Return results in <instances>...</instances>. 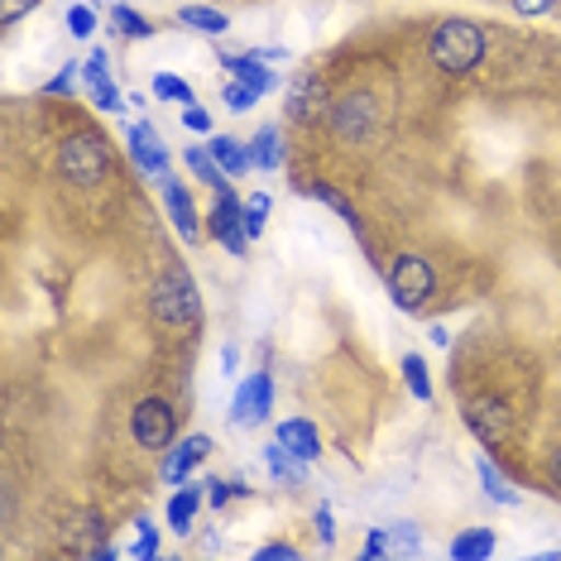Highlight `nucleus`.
I'll list each match as a JSON object with an SVG mask.
<instances>
[{"instance_id": "obj_1", "label": "nucleus", "mask_w": 561, "mask_h": 561, "mask_svg": "<svg viewBox=\"0 0 561 561\" xmlns=\"http://www.w3.org/2000/svg\"><path fill=\"white\" fill-rule=\"evenodd\" d=\"M490 58V34L470 15H446L427 30V62L442 78H470Z\"/></svg>"}, {"instance_id": "obj_2", "label": "nucleus", "mask_w": 561, "mask_h": 561, "mask_svg": "<svg viewBox=\"0 0 561 561\" xmlns=\"http://www.w3.org/2000/svg\"><path fill=\"white\" fill-rule=\"evenodd\" d=\"M149 317L163 327V331H187L202 322V293H197V278L183 270V264H163L149 284Z\"/></svg>"}, {"instance_id": "obj_3", "label": "nucleus", "mask_w": 561, "mask_h": 561, "mask_svg": "<svg viewBox=\"0 0 561 561\" xmlns=\"http://www.w3.org/2000/svg\"><path fill=\"white\" fill-rule=\"evenodd\" d=\"M385 284H389L393 308L408 312V317H417L432 298H437V270H432V260L427 254H417V250L393 254V260L385 264Z\"/></svg>"}, {"instance_id": "obj_4", "label": "nucleus", "mask_w": 561, "mask_h": 561, "mask_svg": "<svg viewBox=\"0 0 561 561\" xmlns=\"http://www.w3.org/2000/svg\"><path fill=\"white\" fill-rule=\"evenodd\" d=\"M58 173L68 178V183H78V187H101V183H106V173H111L106 139L92 135V130L68 135L58 145Z\"/></svg>"}, {"instance_id": "obj_5", "label": "nucleus", "mask_w": 561, "mask_h": 561, "mask_svg": "<svg viewBox=\"0 0 561 561\" xmlns=\"http://www.w3.org/2000/svg\"><path fill=\"white\" fill-rule=\"evenodd\" d=\"M130 442L139 451H169L178 442V408L169 399H159V393H145L135 408H130Z\"/></svg>"}, {"instance_id": "obj_6", "label": "nucleus", "mask_w": 561, "mask_h": 561, "mask_svg": "<svg viewBox=\"0 0 561 561\" xmlns=\"http://www.w3.org/2000/svg\"><path fill=\"white\" fill-rule=\"evenodd\" d=\"M331 78L317 68H302L298 78L288 82V121L302 125V130H312V125H322L331 116Z\"/></svg>"}, {"instance_id": "obj_7", "label": "nucleus", "mask_w": 561, "mask_h": 561, "mask_svg": "<svg viewBox=\"0 0 561 561\" xmlns=\"http://www.w3.org/2000/svg\"><path fill=\"white\" fill-rule=\"evenodd\" d=\"M327 125L336 130V139H346V145H365V139L379 135V101L369 92L336 96V101H331Z\"/></svg>"}, {"instance_id": "obj_8", "label": "nucleus", "mask_w": 561, "mask_h": 561, "mask_svg": "<svg viewBox=\"0 0 561 561\" xmlns=\"http://www.w3.org/2000/svg\"><path fill=\"white\" fill-rule=\"evenodd\" d=\"M231 417L236 427H264L274 417V375L270 369H254V375H245L231 393Z\"/></svg>"}, {"instance_id": "obj_9", "label": "nucleus", "mask_w": 561, "mask_h": 561, "mask_svg": "<svg viewBox=\"0 0 561 561\" xmlns=\"http://www.w3.org/2000/svg\"><path fill=\"white\" fill-rule=\"evenodd\" d=\"M207 236L216 245H226L240 260V254L250 250V236H245V197L236 193V187H221L207 211Z\"/></svg>"}, {"instance_id": "obj_10", "label": "nucleus", "mask_w": 561, "mask_h": 561, "mask_svg": "<svg viewBox=\"0 0 561 561\" xmlns=\"http://www.w3.org/2000/svg\"><path fill=\"white\" fill-rule=\"evenodd\" d=\"M461 417H466V427L476 432L484 446H504L508 437H514V408H508L504 399H494V393H480V399H470Z\"/></svg>"}, {"instance_id": "obj_11", "label": "nucleus", "mask_w": 561, "mask_h": 561, "mask_svg": "<svg viewBox=\"0 0 561 561\" xmlns=\"http://www.w3.org/2000/svg\"><path fill=\"white\" fill-rule=\"evenodd\" d=\"M211 451H216V442L207 437V432H187V437H178L169 451L159 456V480H163V484H183V480H193Z\"/></svg>"}, {"instance_id": "obj_12", "label": "nucleus", "mask_w": 561, "mask_h": 561, "mask_svg": "<svg viewBox=\"0 0 561 561\" xmlns=\"http://www.w3.org/2000/svg\"><path fill=\"white\" fill-rule=\"evenodd\" d=\"M82 87H87V96H92V106L101 111V116H121V111L130 106V96L111 82V54L106 48H92V54L82 58Z\"/></svg>"}, {"instance_id": "obj_13", "label": "nucleus", "mask_w": 561, "mask_h": 561, "mask_svg": "<svg viewBox=\"0 0 561 561\" xmlns=\"http://www.w3.org/2000/svg\"><path fill=\"white\" fill-rule=\"evenodd\" d=\"M159 193H163V207H169V221H173V231L187 240V245H197L202 236H207V216L197 211V202L193 193H187V183L183 178H159Z\"/></svg>"}, {"instance_id": "obj_14", "label": "nucleus", "mask_w": 561, "mask_h": 561, "mask_svg": "<svg viewBox=\"0 0 561 561\" xmlns=\"http://www.w3.org/2000/svg\"><path fill=\"white\" fill-rule=\"evenodd\" d=\"M293 193H298V197H312V202H322L327 211H336L341 221L351 226V236L365 245V216L355 211V202H351L346 193H341V187H331L327 178H298V183H293Z\"/></svg>"}, {"instance_id": "obj_15", "label": "nucleus", "mask_w": 561, "mask_h": 561, "mask_svg": "<svg viewBox=\"0 0 561 561\" xmlns=\"http://www.w3.org/2000/svg\"><path fill=\"white\" fill-rule=\"evenodd\" d=\"M125 149H130V159L139 163V173H149L159 183V178H169L173 169H169V149H163V135L154 130V125H130L125 130Z\"/></svg>"}, {"instance_id": "obj_16", "label": "nucleus", "mask_w": 561, "mask_h": 561, "mask_svg": "<svg viewBox=\"0 0 561 561\" xmlns=\"http://www.w3.org/2000/svg\"><path fill=\"white\" fill-rule=\"evenodd\" d=\"M202 504H207V480L193 476V480L173 484V500H169V508H163V518H169V533H178V538H193Z\"/></svg>"}, {"instance_id": "obj_17", "label": "nucleus", "mask_w": 561, "mask_h": 561, "mask_svg": "<svg viewBox=\"0 0 561 561\" xmlns=\"http://www.w3.org/2000/svg\"><path fill=\"white\" fill-rule=\"evenodd\" d=\"M221 68H226V78L254 87L260 96L278 92V82H284V78H278V72L270 68V58H260V54H221Z\"/></svg>"}, {"instance_id": "obj_18", "label": "nucleus", "mask_w": 561, "mask_h": 561, "mask_svg": "<svg viewBox=\"0 0 561 561\" xmlns=\"http://www.w3.org/2000/svg\"><path fill=\"white\" fill-rule=\"evenodd\" d=\"M274 442H284L298 461H317V456H322V432H317L312 417H284V423L274 427Z\"/></svg>"}, {"instance_id": "obj_19", "label": "nucleus", "mask_w": 561, "mask_h": 561, "mask_svg": "<svg viewBox=\"0 0 561 561\" xmlns=\"http://www.w3.org/2000/svg\"><path fill=\"white\" fill-rule=\"evenodd\" d=\"M178 24L193 30V34H207V39L231 34V15H226L221 5H207V0H187V5H178Z\"/></svg>"}, {"instance_id": "obj_20", "label": "nucleus", "mask_w": 561, "mask_h": 561, "mask_svg": "<svg viewBox=\"0 0 561 561\" xmlns=\"http://www.w3.org/2000/svg\"><path fill=\"white\" fill-rule=\"evenodd\" d=\"M207 149H211V159L226 169V178H231V183H240V178L254 169V159H250V139H236V135H207Z\"/></svg>"}, {"instance_id": "obj_21", "label": "nucleus", "mask_w": 561, "mask_h": 561, "mask_svg": "<svg viewBox=\"0 0 561 561\" xmlns=\"http://www.w3.org/2000/svg\"><path fill=\"white\" fill-rule=\"evenodd\" d=\"M250 159L260 173L284 169V130H278V125H260V130L250 135Z\"/></svg>"}, {"instance_id": "obj_22", "label": "nucleus", "mask_w": 561, "mask_h": 561, "mask_svg": "<svg viewBox=\"0 0 561 561\" xmlns=\"http://www.w3.org/2000/svg\"><path fill=\"white\" fill-rule=\"evenodd\" d=\"M183 169L193 173L202 187H211V193H221V187H231V178H226V169L211 159V149H207V145H187V149H183Z\"/></svg>"}, {"instance_id": "obj_23", "label": "nucleus", "mask_w": 561, "mask_h": 561, "mask_svg": "<svg viewBox=\"0 0 561 561\" xmlns=\"http://www.w3.org/2000/svg\"><path fill=\"white\" fill-rule=\"evenodd\" d=\"M494 547H500L494 528H461L446 552H451V561H484V557H494Z\"/></svg>"}, {"instance_id": "obj_24", "label": "nucleus", "mask_w": 561, "mask_h": 561, "mask_svg": "<svg viewBox=\"0 0 561 561\" xmlns=\"http://www.w3.org/2000/svg\"><path fill=\"white\" fill-rule=\"evenodd\" d=\"M121 557H130V561H154L159 557V523L149 514L130 518V542L121 547Z\"/></svg>"}, {"instance_id": "obj_25", "label": "nucleus", "mask_w": 561, "mask_h": 561, "mask_svg": "<svg viewBox=\"0 0 561 561\" xmlns=\"http://www.w3.org/2000/svg\"><path fill=\"white\" fill-rule=\"evenodd\" d=\"M476 476H480L484 500H494V504H504V508H518V504H523V494H518L514 484H508V480L500 476V470H494L490 456H480V461H476Z\"/></svg>"}, {"instance_id": "obj_26", "label": "nucleus", "mask_w": 561, "mask_h": 561, "mask_svg": "<svg viewBox=\"0 0 561 561\" xmlns=\"http://www.w3.org/2000/svg\"><path fill=\"white\" fill-rule=\"evenodd\" d=\"M111 24H116L125 39H135V44H139V39H154V34H159V24L149 20V15H139L135 5H125V0H116V5H111Z\"/></svg>"}, {"instance_id": "obj_27", "label": "nucleus", "mask_w": 561, "mask_h": 561, "mask_svg": "<svg viewBox=\"0 0 561 561\" xmlns=\"http://www.w3.org/2000/svg\"><path fill=\"white\" fill-rule=\"evenodd\" d=\"M264 466H270L274 480H308V466L312 461H298V456H293L284 442H270V446H264Z\"/></svg>"}, {"instance_id": "obj_28", "label": "nucleus", "mask_w": 561, "mask_h": 561, "mask_svg": "<svg viewBox=\"0 0 561 561\" xmlns=\"http://www.w3.org/2000/svg\"><path fill=\"white\" fill-rule=\"evenodd\" d=\"M403 385H408V393H413L417 403H432V369H427V360L423 355H403Z\"/></svg>"}, {"instance_id": "obj_29", "label": "nucleus", "mask_w": 561, "mask_h": 561, "mask_svg": "<svg viewBox=\"0 0 561 561\" xmlns=\"http://www.w3.org/2000/svg\"><path fill=\"white\" fill-rule=\"evenodd\" d=\"M250 484L245 480H216V476H207V504L211 508H226V504H236V500H250Z\"/></svg>"}, {"instance_id": "obj_30", "label": "nucleus", "mask_w": 561, "mask_h": 561, "mask_svg": "<svg viewBox=\"0 0 561 561\" xmlns=\"http://www.w3.org/2000/svg\"><path fill=\"white\" fill-rule=\"evenodd\" d=\"M62 24H68L72 39H92V34H96V5H92V0H78V5H68Z\"/></svg>"}, {"instance_id": "obj_31", "label": "nucleus", "mask_w": 561, "mask_h": 561, "mask_svg": "<svg viewBox=\"0 0 561 561\" xmlns=\"http://www.w3.org/2000/svg\"><path fill=\"white\" fill-rule=\"evenodd\" d=\"M78 87H82V62L72 58V62H62V68L39 87V92H44V96H72Z\"/></svg>"}, {"instance_id": "obj_32", "label": "nucleus", "mask_w": 561, "mask_h": 561, "mask_svg": "<svg viewBox=\"0 0 561 561\" xmlns=\"http://www.w3.org/2000/svg\"><path fill=\"white\" fill-rule=\"evenodd\" d=\"M154 96H159V101H173V106H193V101H197L193 82L173 78V72H159V78H154Z\"/></svg>"}, {"instance_id": "obj_33", "label": "nucleus", "mask_w": 561, "mask_h": 561, "mask_svg": "<svg viewBox=\"0 0 561 561\" xmlns=\"http://www.w3.org/2000/svg\"><path fill=\"white\" fill-rule=\"evenodd\" d=\"M270 211H274V197H270V193L245 197V236H250V240L264 236V226H270Z\"/></svg>"}, {"instance_id": "obj_34", "label": "nucleus", "mask_w": 561, "mask_h": 561, "mask_svg": "<svg viewBox=\"0 0 561 561\" xmlns=\"http://www.w3.org/2000/svg\"><path fill=\"white\" fill-rule=\"evenodd\" d=\"M254 101H260V92H254V87L236 82V78H226V87H221V106H226V111L245 116V111H254Z\"/></svg>"}, {"instance_id": "obj_35", "label": "nucleus", "mask_w": 561, "mask_h": 561, "mask_svg": "<svg viewBox=\"0 0 561 561\" xmlns=\"http://www.w3.org/2000/svg\"><path fill=\"white\" fill-rule=\"evenodd\" d=\"M389 542H393V552H399V557H417V552H423V533H417L413 523H393Z\"/></svg>"}, {"instance_id": "obj_36", "label": "nucleus", "mask_w": 561, "mask_h": 561, "mask_svg": "<svg viewBox=\"0 0 561 561\" xmlns=\"http://www.w3.org/2000/svg\"><path fill=\"white\" fill-rule=\"evenodd\" d=\"M44 0H0V30H15L24 15H34Z\"/></svg>"}, {"instance_id": "obj_37", "label": "nucleus", "mask_w": 561, "mask_h": 561, "mask_svg": "<svg viewBox=\"0 0 561 561\" xmlns=\"http://www.w3.org/2000/svg\"><path fill=\"white\" fill-rule=\"evenodd\" d=\"M183 130H187V135H216L211 111H207V106H197V101H193V106H183Z\"/></svg>"}, {"instance_id": "obj_38", "label": "nucleus", "mask_w": 561, "mask_h": 561, "mask_svg": "<svg viewBox=\"0 0 561 561\" xmlns=\"http://www.w3.org/2000/svg\"><path fill=\"white\" fill-rule=\"evenodd\" d=\"M508 10H514L518 20H542V15H552V10L561 5V0H504Z\"/></svg>"}, {"instance_id": "obj_39", "label": "nucleus", "mask_w": 561, "mask_h": 561, "mask_svg": "<svg viewBox=\"0 0 561 561\" xmlns=\"http://www.w3.org/2000/svg\"><path fill=\"white\" fill-rule=\"evenodd\" d=\"M312 533H317V542L322 547H336V514H331V504H322L312 514Z\"/></svg>"}, {"instance_id": "obj_40", "label": "nucleus", "mask_w": 561, "mask_h": 561, "mask_svg": "<svg viewBox=\"0 0 561 561\" xmlns=\"http://www.w3.org/2000/svg\"><path fill=\"white\" fill-rule=\"evenodd\" d=\"M393 552V542H389V528H369L365 533V547H360V557L365 561H379V557H389Z\"/></svg>"}, {"instance_id": "obj_41", "label": "nucleus", "mask_w": 561, "mask_h": 561, "mask_svg": "<svg viewBox=\"0 0 561 561\" xmlns=\"http://www.w3.org/2000/svg\"><path fill=\"white\" fill-rule=\"evenodd\" d=\"M254 557H260V561H293V557H298V547H293V542H264Z\"/></svg>"}, {"instance_id": "obj_42", "label": "nucleus", "mask_w": 561, "mask_h": 561, "mask_svg": "<svg viewBox=\"0 0 561 561\" xmlns=\"http://www.w3.org/2000/svg\"><path fill=\"white\" fill-rule=\"evenodd\" d=\"M236 369H240V346H231V341H226V346H221V375L231 379Z\"/></svg>"}, {"instance_id": "obj_43", "label": "nucleus", "mask_w": 561, "mask_h": 561, "mask_svg": "<svg viewBox=\"0 0 561 561\" xmlns=\"http://www.w3.org/2000/svg\"><path fill=\"white\" fill-rule=\"evenodd\" d=\"M547 480L561 490V446H557V451H547Z\"/></svg>"}, {"instance_id": "obj_44", "label": "nucleus", "mask_w": 561, "mask_h": 561, "mask_svg": "<svg viewBox=\"0 0 561 561\" xmlns=\"http://www.w3.org/2000/svg\"><path fill=\"white\" fill-rule=\"evenodd\" d=\"M427 341H432V346H442V351L451 346V336H446V327H442V322H432V327H427Z\"/></svg>"}]
</instances>
